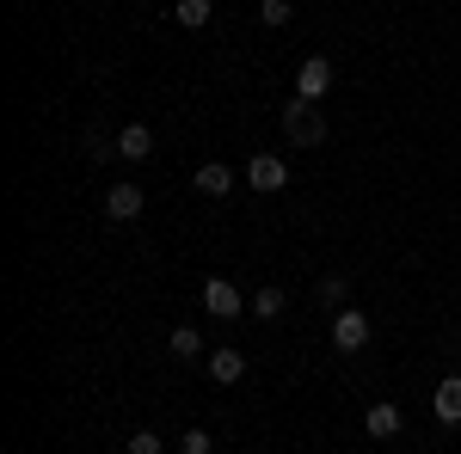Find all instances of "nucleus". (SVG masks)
I'll return each mask as SVG.
<instances>
[{
  "label": "nucleus",
  "mask_w": 461,
  "mask_h": 454,
  "mask_svg": "<svg viewBox=\"0 0 461 454\" xmlns=\"http://www.w3.org/2000/svg\"><path fill=\"white\" fill-rule=\"evenodd\" d=\"M284 136L295 141V147H320V141H326V117H320V105L289 99L284 105Z\"/></svg>",
  "instance_id": "obj_1"
},
{
  "label": "nucleus",
  "mask_w": 461,
  "mask_h": 454,
  "mask_svg": "<svg viewBox=\"0 0 461 454\" xmlns=\"http://www.w3.org/2000/svg\"><path fill=\"white\" fill-rule=\"evenodd\" d=\"M363 344H369V314L363 307H339L332 314V350L339 356H357Z\"/></svg>",
  "instance_id": "obj_2"
},
{
  "label": "nucleus",
  "mask_w": 461,
  "mask_h": 454,
  "mask_svg": "<svg viewBox=\"0 0 461 454\" xmlns=\"http://www.w3.org/2000/svg\"><path fill=\"white\" fill-rule=\"evenodd\" d=\"M142 209H148V191L136 184V178H117V184L105 191V215L111 221H136Z\"/></svg>",
  "instance_id": "obj_3"
},
{
  "label": "nucleus",
  "mask_w": 461,
  "mask_h": 454,
  "mask_svg": "<svg viewBox=\"0 0 461 454\" xmlns=\"http://www.w3.org/2000/svg\"><path fill=\"white\" fill-rule=\"evenodd\" d=\"M332 93V62L326 56H308L302 68H295V99H308V105H320Z\"/></svg>",
  "instance_id": "obj_4"
},
{
  "label": "nucleus",
  "mask_w": 461,
  "mask_h": 454,
  "mask_svg": "<svg viewBox=\"0 0 461 454\" xmlns=\"http://www.w3.org/2000/svg\"><path fill=\"white\" fill-rule=\"evenodd\" d=\"M247 184H252V191H265V197H277V191L289 184V166L277 160V154H252V160H247Z\"/></svg>",
  "instance_id": "obj_5"
},
{
  "label": "nucleus",
  "mask_w": 461,
  "mask_h": 454,
  "mask_svg": "<svg viewBox=\"0 0 461 454\" xmlns=\"http://www.w3.org/2000/svg\"><path fill=\"white\" fill-rule=\"evenodd\" d=\"M240 307H247V301H240V289H234L228 277L203 282V314H210V319H240Z\"/></svg>",
  "instance_id": "obj_6"
},
{
  "label": "nucleus",
  "mask_w": 461,
  "mask_h": 454,
  "mask_svg": "<svg viewBox=\"0 0 461 454\" xmlns=\"http://www.w3.org/2000/svg\"><path fill=\"white\" fill-rule=\"evenodd\" d=\"M363 430H369L375 442H393V436L406 430V418H400V405H393V399H382V405H369V412H363Z\"/></svg>",
  "instance_id": "obj_7"
},
{
  "label": "nucleus",
  "mask_w": 461,
  "mask_h": 454,
  "mask_svg": "<svg viewBox=\"0 0 461 454\" xmlns=\"http://www.w3.org/2000/svg\"><path fill=\"white\" fill-rule=\"evenodd\" d=\"M430 418L437 423H461V375H443L430 393Z\"/></svg>",
  "instance_id": "obj_8"
},
{
  "label": "nucleus",
  "mask_w": 461,
  "mask_h": 454,
  "mask_svg": "<svg viewBox=\"0 0 461 454\" xmlns=\"http://www.w3.org/2000/svg\"><path fill=\"white\" fill-rule=\"evenodd\" d=\"M191 184H197L203 197H234V166H221V160H203V166L191 173Z\"/></svg>",
  "instance_id": "obj_9"
},
{
  "label": "nucleus",
  "mask_w": 461,
  "mask_h": 454,
  "mask_svg": "<svg viewBox=\"0 0 461 454\" xmlns=\"http://www.w3.org/2000/svg\"><path fill=\"white\" fill-rule=\"evenodd\" d=\"M117 154H123V160H148V154H154V129H148V123H123V129H117Z\"/></svg>",
  "instance_id": "obj_10"
},
{
  "label": "nucleus",
  "mask_w": 461,
  "mask_h": 454,
  "mask_svg": "<svg viewBox=\"0 0 461 454\" xmlns=\"http://www.w3.org/2000/svg\"><path fill=\"white\" fill-rule=\"evenodd\" d=\"M240 375H247V356H240V350H215L210 356V381L215 387H234Z\"/></svg>",
  "instance_id": "obj_11"
},
{
  "label": "nucleus",
  "mask_w": 461,
  "mask_h": 454,
  "mask_svg": "<svg viewBox=\"0 0 461 454\" xmlns=\"http://www.w3.org/2000/svg\"><path fill=\"white\" fill-rule=\"evenodd\" d=\"M173 19L185 25V31H203V25L215 19V0H178V6H173Z\"/></svg>",
  "instance_id": "obj_12"
},
{
  "label": "nucleus",
  "mask_w": 461,
  "mask_h": 454,
  "mask_svg": "<svg viewBox=\"0 0 461 454\" xmlns=\"http://www.w3.org/2000/svg\"><path fill=\"white\" fill-rule=\"evenodd\" d=\"M284 307H289V295H284V289H277V282H265V289L252 295V314H258V319H277V314H284Z\"/></svg>",
  "instance_id": "obj_13"
},
{
  "label": "nucleus",
  "mask_w": 461,
  "mask_h": 454,
  "mask_svg": "<svg viewBox=\"0 0 461 454\" xmlns=\"http://www.w3.org/2000/svg\"><path fill=\"white\" fill-rule=\"evenodd\" d=\"M167 344H173V356H185V362H191V356H203V338H197V325H173V338H167Z\"/></svg>",
  "instance_id": "obj_14"
},
{
  "label": "nucleus",
  "mask_w": 461,
  "mask_h": 454,
  "mask_svg": "<svg viewBox=\"0 0 461 454\" xmlns=\"http://www.w3.org/2000/svg\"><path fill=\"white\" fill-rule=\"evenodd\" d=\"M320 301H326L332 314H339V307H351V282H345V277H320Z\"/></svg>",
  "instance_id": "obj_15"
},
{
  "label": "nucleus",
  "mask_w": 461,
  "mask_h": 454,
  "mask_svg": "<svg viewBox=\"0 0 461 454\" xmlns=\"http://www.w3.org/2000/svg\"><path fill=\"white\" fill-rule=\"evenodd\" d=\"M178 454H215V436L210 430H185L178 436Z\"/></svg>",
  "instance_id": "obj_16"
},
{
  "label": "nucleus",
  "mask_w": 461,
  "mask_h": 454,
  "mask_svg": "<svg viewBox=\"0 0 461 454\" xmlns=\"http://www.w3.org/2000/svg\"><path fill=\"white\" fill-rule=\"evenodd\" d=\"M258 19H265V25H289L295 6H289V0H258Z\"/></svg>",
  "instance_id": "obj_17"
},
{
  "label": "nucleus",
  "mask_w": 461,
  "mask_h": 454,
  "mask_svg": "<svg viewBox=\"0 0 461 454\" xmlns=\"http://www.w3.org/2000/svg\"><path fill=\"white\" fill-rule=\"evenodd\" d=\"M80 147H86V160H111V154H117V136H93V129H86Z\"/></svg>",
  "instance_id": "obj_18"
},
{
  "label": "nucleus",
  "mask_w": 461,
  "mask_h": 454,
  "mask_svg": "<svg viewBox=\"0 0 461 454\" xmlns=\"http://www.w3.org/2000/svg\"><path fill=\"white\" fill-rule=\"evenodd\" d=\"M123 454H160V436H154V430H136V436H130V449Z\"/></svg>",
  "instance_id": "obj_19"
}]
</instances>
